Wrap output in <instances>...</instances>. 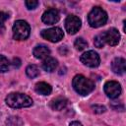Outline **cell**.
I'll list each match as a JSON object with an SVG mask.
<instances>
[{
	"instance_id": "6da1fadb",
	"label": "cell",
	"mask_w": 126,
	"mask_h": 126,
	"mask_svg": "<svg viewBox=\"0 0 126 126\" xmlns=\"http://www.w3.org/2000/svg\"><path fill=\"white\" fill-rule=\"evenodd\" d=\"M6 104L13 108H23L32 105V99L26 94L11 93L5 98Z\"/></svg>"
},
{
	"instance_id": "7a4b0ae2",
	"label": "cell",
	"mask_w": 126,
	"mask_h": 126,
	"mask_svg": "<svg viewBox=\"0 0 126 126\" xmlns=\"http://www.w3.org/2000/svg\"><path fill=\"white\" fill-rule=\"evenodd\" d=\"M72 86L76 93H78L81 95H87L90 93H92L94 89V82L83 75H76L73 78Z\"/></svg>"
},
{
	"instance_id": "3957f363",
	"label": "cell",
	"mask_w": 126,
	"mask_h": 126,
	"mask_svg": "<svg viewBox=\"0 0 126 126\" xmlns=\"http://www.w3.org/2000/svg\"><path fill=\"white\" fill-rule=\"evenodd\" d=\"M88 22L92 28H99L107 22V14L100 7H94L89 13Z\"/></svg>"
},
{
	"instance_id": "277c9868",
	"label": "cell",
	"mask_w": 126,
	"mask_h": 126,
	"mask_svg": "<svg viewBox=\"0 0 126 126\" xmlns=\"http://www.w3.org/2000/svg\"><path fill=\"white\" fill-rule=\"evenodd\" d=\"M31 27L24 20H18L13 25V37L17 40H25L30 36Z\"/></svg>"
},
{
	"instance_id": "5b68a950",
	"label": "cell",
	"mask_w": 126,
	"mask_h": 126,
	"mask_svg": "<svg viewBox=\"0 0 126 126\" xmlns=\"http://www.w3.org/2000/svg\"><path fill=\"white\" fill-rule=\"evenodd\" d=\"M80 59L84 65L91 67V68H95L100 63V58H99L98 54L94 50H89V51L83 53L81 55Z\"/></svg>"
},
{
	"instance_id": "8992f818",
	"label": "cell",
	"mask_w": 126,
	"mask_h": 126,
	"mask_svg": "<svg viewBox=\"0 0 126 126\" xmlns=\"http://www.w3.org/2000/svg\"><path fill=\"white\" fill-rule=\"evenodd\" d=\"M40 34L44 39H46L48 41H51V42H58L64 36L63 31L60 28H57V27L47 29V30H43L40 32Z\"/></svg>"
},
{
	"instance_id": "52a82bcc",
	"label": "cell",
	"mask_w": 126,
	"mask_h": 126,
	"mask_svg": "<svg viewBox=\"0 0 126 126\" xmlns=\"http://www.w3.org/2000/svg\"><path fill=\"white\" fill-rule=\"evenodd\" d=\"M81 25H82L81 20L79 19V17L75 15H70L65 20V29H66V32L70 34L76 33L80 30Z\"/></svg>"
},
{
	"instance_id": "ba28073f",
	"label": "cell",
	"mask_w": 126,
	"mask_h": 126,
	"mask_svg": "<svg viewBox=\"0 0 126 126\" xmlns=\"http://www.w3.org/2000/svg\"><path fill=\"white\" fill-rule=\"evenodd\" d=\"M102 39L104 41V43H107L108 45L114 46L116 44H118L119 40H120V34L119 32L115 29V28H111L109 30H107L106 32L101 33Z\"/></svg>"
},
{
	"instance_id": "9c48e42d",
	"label": "cell",
	"mask_w": 126,
	"mask_h": 126,
	"mask_svg": "<svg viewBox=\"0 0 126 126\" xmlns=\"http://www.w3.org/2000/svg\"><path fill=\"white\" fill-rule=\"evenodd\" d=\"M104 93L110 98H117L121 94V86L116 81H108L104 84Z\"/></svg>"
},
{
	"instance_id": "30bf717a",
	"label": "cell",
	"mask_w": 126,
	"mask_h": 126,
	"mask_svg": "<svg viewBox=\"0 0 126 126\" xmlns=\"http://www.w3.org/2000/svg\"><path fill=\"white\" fill-rule=\"evenodd\" d=\"M60 19V15L59 12L56 9H48L47 11H45L41 17V20L44 24L46 25H53L56 24Z\"/></svg>"
},
{
	"instance_id": "8fae6325",
	"label": "cell",
	"mask_w": 126,
	"mask_h": 126,
	"mask_svg": "<svg viewBox=\"0 0 126 126\" xmlns=\"http://www.w3.org/2000/svg\"><path fill=\"white\" fill-rule=\"evenodd\" d=\"M111 69L117 75H122L126 71V61L122 57H116L111 62Z\"/></svg>"
},
{
	"instance_id": "7c38bea8",
	"label": "cell",
	"mask_w": 126,
	"mask_h": 126,
	"mask_svg": "<svg viewBox=\"0 0 126 126\" xmlns=\"http://www.w3.org/2000/svg\"><path fill=\"white\" fill-rule=\"evenodd\" d=\"M32 53H33L34 57L37 58V59H45L46 57L49 56L50 50H49V48H48L46 45L39 44V45H36V46L33 48Z\"/></svg>"
},
{
	"instance_id": "4fadbf2b",
	"label": "cell",
	"mask_w": 126,
	"mask_h": 126,
	"mask_svg": "<svg viewBox=\"0 0 126 126\" xmlns=\"http://www.w3.org/2000/svg\"><path fill=\"white\" fill-rule=\"evenodd\" d=\"M67 102H68V101H67V99H66L65 97H63V96H58V97H56V98H53V99L50 101L49 105H50L51 109L59 111V110H62L63 108H65V106L67 105Z\"/></svg>"
},
{
	"instance_id": "5bb4252c",
	"label": "cell",
	"mask_w": 126,
	"mask_h": 126,
	"mask_svg": "<svg viewBox=\"0 0 126 126\" xmlns=\"http://www.w3.org/2000/svg\"><path fill=\"white\" fill-rule=\"evenodd\" d=\"M57 65H58L57 60L53 57H50V56L46 57L42 62V68L46 72H53L56 69Z\"/></svg>"
},
{
	"instance_id": "9a60e30c",
	"label": "cell",
	"mask_w": 126,
	"mask_h": 126,
	"mask_svg": "<svg viewBox=\"0 0 126 126\" xmlns=\"http://www.w3.org/2000/svg\"><path fill=\"white\" fill-rule=\"evenodd\" d=\"M34 90L37 94H39L41 95H47V94H50V93L52 91V88L49 84H47L45 82H39L35 85Z\"/></svg>"
},
{
	"instance_id": "2e32d148",
	"label": "cell",
	"mask_w": 126,
	"mask_h": 126,
	"mask_svg": "<svg viewBox=\"0 0 126 126\" xmlns=\"http://www.w3.org/2000/svg\"><path fill=\"white\" fill-rule=\"evenodd\" d=\"M26 74H27V76H28L29 78L33 79V78H35V77H37V76L39 75V70H38V68H37L36 65L31 64V65H29V66L27 67V69H26Z\"/></svg>"
},
{
	"instance_id": "e0dca14e",
	"label": "cell",
	"mask_w": 126,
	"mask_h": 126,
	"mask_svg": "<svg viewBox=\"0 0 126 126\" xmlns=\"http://www.w3.org/2000/svg\"><path fill=\"white\" fill-rule=\"evenodd\" d=\"M7 126H23V121L18 116H11L6 120Z\"/></svg>"
},
{
	"instance_id": "ac0fdd59",
	"label": "cell",
	"mask_w": 126,
	"mask_h": 126,
	"mask_svg": "<svg viewBox=\"0 0 126 126\" xmlns=\"http://www.w3.org/2000/svg\"><path fill=\"white\" fill-rule=\"evenodd\" d=\"M9 66L10 63L8 59L4 55L0 54V72H7L9 70Z\"/></svg>"
},
{
	"instance_id": "d6986e66",
	"label": "cell",
	"mask_w": 126,
	"mask_h": 126,
	"mask_svg": "<svg viewBox=\"0 0 126 126\" xmlns=\"http://www.w3.org/2000/svg\"><path fill=\"white\" fill-rule=\"evenodd\" d=\"M74 46L77 50H83L88 46V42L83 37H78L74 42Z\"/></svg>"
},
{
	"instance_id": "ffe728a7",
	"label": "cell",
	"mask_w": 126,
	"mask_h": 126,
	"mask_svg": "<svg viewBox=\"0 0 126 126\" xmlns=\"http://www.w3.org/2000/svg\"><path fill=\"white\" fill-rule=\"evenodd\" d=\"M94 45H95L96 47H98V48H102V47H103V45H104V41H103V39H102L101 33H100V34H97V35L94 37Z\"/></svg>"
},
{
	"instance_id": "44dd1931",
	"label": "cell",
	"mask_w": 126,
	"mask_h": 126,
	"mask_svg": "<svg viewBox=\"0 0 126 126\" xmlns=\"http://www.w3.org/2000/svg\"><path fill=\"white\" fill-rule=\"evenodd\" d=\"M38 5V1L36 0H27L26 1V6L29 10H32V9H35Z\"/></svg>"
},
{
	"instance_id": "7402d4cb",
	"label": "cell",
	"mask_w": 126,
	"mask_h": 126,
	"mask_svg": "<svg viewBox=\"0 0 126 126\" xmlns=\"http://www.w3.org/2000/svg\"><path fill=\"white\" fill-rule=\"evenodd\" d=\"M92 108H93L94 112H95V113H102L105 111V107L102 105H99V104H94L92 106Z\"/></svg>"
},
{
	"instance_id": "603a6c76",
	"label": "cell",
	"mask_w": 126,
	"mask_h": 126,
	"mask_svg": "<svg viewBox=\"0 0 126 126\" xmlns=\"http://www.w3.org/2000/svg\"><path fill=\"white\" fill-rule=\"evenodd\" d=\"M9 19V14L6 13V12H0V26H2L6 20Z\"/></svg>"
},
{
	"instance_id": "cb8c5ba5",
	"label": "cell",
	"mask_w": 126,
	"mask_h": 126,
	"mask_svg": "<svg viewBox=\"0 0 126 126\" xmlns=\"http://www.w3.org/2000/svg\"><path fill=\"white\" fill-rule=\"evenodd\" d=\"M20 65H21V60L19 58H14L13 59V66L18 68V67H20Z\"/></svg>"
},
{
	"instance_id": "d4e9b609",
	"label": "cell",
	"mask_w": 126,
	"mask_h": 126,
	"mask_svg": "<svg viewBox=\"0 0 126 126\" xmlns=\"http://www.w3.org/2000/svg\"><path fill=\"white\" fill-rule=\"evenodd\" d=\"M70 126H83V125L79 121H73V122L70 123Z\"/></svg>"
}]
</instances>
